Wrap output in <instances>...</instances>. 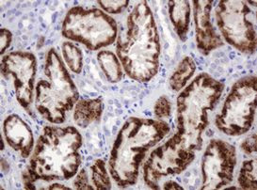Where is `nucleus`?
Instances as JSON below:
<instances>
[{
    "label": "nucleus",
    "instance_id": "obj_19",
    "mask_svg": "<svg viewBox=\"0 0 257 190\" xmlns=\"http://www.w3.org/2000/svg\"><path fill=\"white\" fill-rule=\"evenodd\" d=\"M238 183L243 189H256V160H246L242 164Z\"/></svg>",
    "mask_w": 257,
    "mask_h": 190
},
{
    "label": "nucleus",
    "instance_id": "obj_10",
    "mask_svg": "<svg viewBox=\"0 0 257 190\" xmlns=\"http://www.w3.org/2000/svg\"><path fill=\"white\" fill-rule=\"evenodd\" d=\"M236 153L233 145L212 139L202 161V189H221L233 181Z\"/></svg>",
    "mask_w": 257,
    "mask_h": 190
},
{
    "label": "nucleus",
    "instance_id": "obj_1",
    "mask_svg": "<svg viewBox=\"0 0 257 190\" xmlns=\"http://www.w3.org/2000/svg\"><path fill=\"white\" fill-rule=\"evenodd\" d=\"M82 137L73 126H46L31 154L30 167L23 173L25 189H37V182L68 180L81 164Z\"/></svg>",
    "mask_w": 257,
    "mask_h": 190
},
{
    "label": "nucleus",
    "instance_id": "obj_6",
    "mask_svg": "<svg viewBox=\"0 0 257 190\" xmlns=\"http://www.w3.org/2000/svg\"><path fill=\"white\" fill-rule=\"evenodd\" d=\"M117 31V24L111 16L98 9L79 6L69 10L61 27L65 38L80 43L92 51L112 45Z\"/></svg>",
    "mask_w": 257,
    "mask_h": 190
},
{
    "label": "nucleus",
    "instance_id": "obj_16",
    "mask_svg": "<svg viewBox=\"0 0 257 190\" xmlns=\"http://www.w3.org/2000/svg\"><path fill=\"white\" fill-rule=\"evenodd\" d=\"M97 61L109 82L117 83L121 80L122 77V66L121 61L114 53L108 50L100 51L97 55Z\"/></svg>",
    "mask_w": 257,
    "mask_h": 190
},
{
    "label": "nucleus",
    "instance_id": "obj_27",
    "mask_svg": "<svg viewBox=\"0 0 257 190\" xmlns=\"http://www.w3.org/2000/svg\"><path fill=\"white\" fill-rule=\"evenodd\" d=\"M47 189H71L70 187L65 186L64 184H61V183H53L50 184L49 186H47Z\"/></svg>",
    "mask_w": 257,
    "mask_h": 190
},
{
    "label": "nucleus",
    "instance_id": "obj_24",
    "mask_svg": "<svg viewBox=\"0 0 257 190\" xmlns=\"http://www.w3.org/2000/svg\"><path fill=\"white\" fill-rule=\"evenodd\" d=\"M256 134L253 133L251 136L247 137L241 143V150L246 154L255 155L256 153Z\"/></svg>",
    "mask_w": 257,
    "mask_h": 190
},
{
    "label": "nucleus",
    "instance_id": "obj_3",
    "mask_svg": "<svg viewBox=\"0 0 257 190\" xmlns=\"http://www.w3.org/2000/svg\"><path fill=\"white\" fill-rule=\"evenodd\" d=\"M169 132V124L158 119L130 117L126 120L114 140L108 162L110 176L119 186L136 183L146 153Z\"/></svg>",
    "mask_w": 257,
    "mask_h": 190
},
{
    "label": "nucleus",
    "instance_id": "obj_5",
    "mask_svg": "<svg viewBox=\"0 0 257 190\" xmlns=\"http://www.w3.org/2000/svg\"><path fill=\"white\" fill-rule=\"evenodd\" d=\"M45 76L35 87V107L46 121L60 124L65 121L66 112L75 107L78 91L55 48L46 54Z\"/></svg>",
    "mask_w": 257,
    "mask_h": 190
},
{
    "label": "nucleus",
    "instance_id": "obj_9",
    "mask_svg": "<svg viewBox=\"0 0 257 190\" xmlns=\"http://www.w3.org/2000/svg\"><path fill=\"white\" fill-rule=\"evenodd\" d=\"M195 152L187 148L176 135L155 149L144 164V180L152 189H159L160 181L180 174L194 160Z\"/></svg>",
    "mask_w": 257,
    "mask_h": 190
},
{
    "label": "nucleus",
    "instance_id": "obj_11",
    "mask_svg": "<svg viewBox=\"0 0 257 190\" xmlns=\"http://www.w3.org/2000/svg\"><path fill=\"white\" fill-rule=\"evenodd\" d=\"M37 61L31 52H11L1 60V73L6 78H14L16 99L27 111L31 110L33 101Z\"/></svg>",
    "mask_w": 257,
    "mask_h": 190
},
{
    "label": "nucleus",
    "instance_id": "obj_4",
    "mask_svg": "<svg viewBox=\"0 0 257 190\" xmlns=\"http://www.w3.org/2000/svg\"><path fill=\"white\" fill-rule=\"evenodd\" d=\"M224 86L206 73L195 77L177 97V133L182 143L192 151L203 146L208 125V111L217 105Z\"/></svg>",
    "mask_w": 257,
    "mask_h": 190
},
{
    "label": "nucleus",
    "instance_id": "obj_20",
    "mask_svg": "<svg viewBox=\"0 0 257 190\" xmlns=\"http://www.w3.org/2000/svg\"><path fill=\"white\" fill-rule=\"evenodd\" d=\"M91 180L94 188L99 190L110 189L111 182L106 171V163L103 160H96L91 167Z\"/></svg>",
    "mask_w": 257,
    "mask_h": 190
},
{
    "label": "nucleus",
    "instance_id": "obj_8",
    "mask_svg": "<svg viewBox=\"0 0 257 190\" xmlns=\"http://www.w3.org/2000/svg\"><path fill=\"white\" fill-rule=\"evenodd\" d=\"M215 15L219 31L229 45L242 53L255 51V15L246 1L222 0Z\"/></svg>",
    "mask_w": 257,
    "mask_h": 190
},
{
    "label": "nucleus",
    "instance_id": "obj_15",
    "mask_svg": "<svg viewBox=\"0 0 257 190\" xmlns=\"http://www.w3.org/2000/svg\"><path fill=\"white\" fill-rule=\"evenodd\" d=\"M102 111V100H80L75 105L74 120L78 126L86 128L92 122L98 121Z\"/></svg>",
    "mask_w": 257,
    "mask_h": 190
},
{
    "label": "nucleus",
    "instance_id": "obj_12",
    "mask_svg": "<svg viewBox=\"0 0 257 190\" xmlns=\"http://www.w3.org/2000/svg\"><path fill=\"white\" fill-rule=\"evenodd\" d=\"M193 13L195 21L196 45L198 49L208 55L213 50L223 46V42L215 31L211 22V0H194Z\"/></svg>",
    "mask_w": 257,
    "mask_h": 190
},
{
    "label": "nucleus",
    "instance_id": "obj_21",
    "mask_svg": "<svg viewBox=\"0 0 257 190\" xmlns=\"http://www.w3.org/2000/svg\"><path fill=\"white\" fill-rule=\"evenodd\" d=\"M98 4L106 13L118 15V14H121V12H123L125 9L128 7L129 1L127 0H120V1H117V0L102 1V0H100L98 1Z\"/></svg>",
    "mask_w": 257,
    "mask_h": 190
},
{
    "label": "nucleus",
    "instance_id": "obj_2",
    "mask_svg": "<svg viewBox=\"0 0 257 190\" xmlns=\"http://www.w3.org/2000/svg\"><path fill=\"white\" fill-rule=\"evenodd\" d=\"M117 55L122 68L133 80L147 82L158 74L160 39L146 1L136 5L127 17L126 31L117 41Z\"/></svg>",
    "mask_w": 257,
    "mask_h": 190
},
{
    "label": "nucleus",
    "instance_id": "obj_18",
    "mask_svg": "<svg viewBox=\"0 0 257 190\" xmlns=\"http://www.w3.org/2000/svg\"><path fill=\"white\" fill-rule=\"evenodd\" d=\"M62 57L70 70L76 74H80L83 68V54L77 46L65 42L61 46Z\"/></svg>",
    "mask_w": 257,
    "mask_h": 190
},
{
    "label": "nucleus",
    "instance_id": "obj_22",
    "mask_svg": "<svg viewBox=\"0 0 257 190\" xmlns=\"http://www.w3.org/2000/svg\"><path fill=\"white\" fill-rule=\"evenodd\" d=\"M155 115L158 120L169 118L172 112V105L165 96H161L155 105Z\"/></svg>",
    "mask_w": 257,
    "mask_h": 190
},
{
    "label": "nucleus",
    "instance_id": "obj_17",
    "mask_svg": "<svg viewBox=\"0 0 257 190\" xmlns=\"http://www.w3.org/2000/svg\"><path fill=\"white\" fill-rule=\"evenodd\" d=\"M196 70L195 62L191 57H185L177 68L174 70V74L170 78V86L174 91H181L187 85L188 81L194 75Z\"/></svg>",
    "mask_w": 257,
    "mask_h": 190
},
{
    "label": "nucleus",
    "instance_id": "obj_23",
    "mask_svg": "<svg viewBox=\"0 0 257 190\" xmlns=\"http://www.w3.org/2000/svg\"><path fill=\"white\" fill-rule=\"evenodd\" d=\"M74 184H75V188L78 190L93 189L94 188L93 186L90 185L89 179H88V176H87L85 169H81L77 173Z\"/></svg>",
    "mask_w": 257,
    "mask_h": 190
},
{
    "label": "nucleus",
    "instance_id": "obj_7",
    "mask_svg": "<svg viewBox=\"0 0 257 190\" xmlns=\"http://www.w3.org/2000/svg\"><path fill=\"white\" fill-rule=\"evenodd\" d=\"M256 96V76H247L236 81L216 118L217 128L232 137L247 133L254 122Z\"/></svg>",
    "mask_w": 257,
    "mask_h": 190
},
{
    "label": "nucleus",
    "instance_id": "obj_14",
    "mask_svg": "<svg viewBox=\"0 0 257 190\" xmlns=\"http://www.w3.org/2000/svg\"><path fill=\"white\" fill-rule=\"evenodd\" d=\"M171 22L178 37L185 41L190 23V3L185 0H173L168 3Z\"/></svg>",
    "mask_w": 257,
    "mask_h": 190
},
{
    "label": "nucleus",
    "instance_id": "obj_13",
    "mask_svg": "<svg viewBox=\"0 0 257 190\" xmlns=\"http://www.w3.org/2000/svg\"><path fill=\"white\" fill-rule=\"evenodd\" d=\"M3 133L9 146L28 158L33 150L34 138L31 127L16 114L8 116L3 122Z\"/></svg>",
    "mask_w": 257,
    "mask_h": 190
},
{
    "label": "nucleus",
    "instance_id": "obj_26",
    "mask_svg": "<svg viewBox=\"0 0 257 190\" xmlns=\"http://www.w3.org/2000/svg\"><path fill=\"white\" fill-rule=\"evenodd\" d=\"M162 188H163V189L170 190L183 189V187H182L181 185H179L177 182H174L173 180H169V181L164 182Z\"/></svg>",
    "mask_w": 257,
    "mask_h": 190
},
{
    "label": "nucleus",
    "instance_id": "obj_25",
    "mask_svg": "<svg viewBox=\"0 0 257 190\" xmlns=\"http://www.w3.org/2000/svg\"><path fill=\"white\" fill-rule=\"evenodd\" d=\"M13 41V34L7 29L1 30V36H0V53L1 55L6 52Z\"/></svg>",
    "mask_w": 257,
    "mask_h": 190
}]
</instances>
